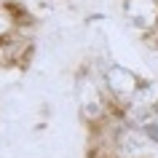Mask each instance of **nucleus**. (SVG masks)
I'll return each instance as SVG.
<instances>
[{
    "mask_svg": "<svg viewBox=\"0 0 158 158\" xmlns=\"http://www.w3.org/2000/svg\"><path fill=\"white\" fill-rule=\"evenodd\" d=\"M75 105H78V118L86 123L89 131L102 129L107 121H113L118 115L99 83L97 67H83L78 73V78H75Z\"/></svg>",
    "mask_w": 158,
    "mask_h": 158,
    "instance_id": "nucleus-1",
    "label": "nucleus"
},
{
    "mask_svg": "<svg viewBox=\"0 0 158 158\" xmlns=\"http://www.w3.org/2000/svg\"><path fill=\"white\" fill-rule=\"evenodd\" d=\"M97 67V75H99V83L102 89H105V94H107L110 105L115 107V113H121V110L131 102V97L137 94V89L142 86V78L139 73H134L131 67L121 64V62H113V59H107V62H102V64H94Z\"/></svg>",
    "mask_w": 158,
    "mask_h": 158,
    "instance_id": "nucleus-2",
    "label": "nucleus"
},
{
    "mask_svg": "<svg viewBox=\"0 0 158 158\" xmlns=\"http://www.w3.org/2000/svg\"><path fill=\"white\" fill-rule=\"evenodd\" d=\"M121 14L131 32L153 43V38L158 35V0H123Z\"/></svg>",
    "mask_w": 158,
    "mask_h": 158,
    "instance_id": "nucleus-3",
    "label": "nucleus"
},
{
    "mask_svg": "<svg viewBox=\"0 0 158 158\" xmlns=\"http://www.w3.org/2000/svg\"><path fill=\"white\" fill-rule=\"evenodd\" d=\"M139 131H142V137L148 139L150 148L158 150V115L148 118V121H142V123H139Z\"/></svg>",
    "mask_w": 158,
    "mask_h": 158,
    "instance_id": "nucleus-4",
    "label": "nucleus"
},
{
    "mask_svg": "<svg viewBox=\"0 0 158 158\" xmlns=\"http://www.w3.org/2000/svg\"><path fill=\"white\" fill-rule=\"evenodd\" d=\"M150 46H158V35H156V38H153V43H150Z\"/></svg>",
    "mask_w": 158,
    "mask_h": 158,
    "instance_id": "nucleus-5",
    "label": "nucleus"
},
{
    "mask_svg": "<svg viewBox=\"0 0 158 158\" xmlns=\"http://www.w3.org/2000/svg\"><path fill=\"white\" fill-rule=\"evenodd\" d=\"M0 67H3V62H0Z\"/></svg>",
    "mask_w": 158,
    "mask_h": 158,
    "instance_id": "nucleus-6",
    "label": "nucleus"
}]
</instances>
